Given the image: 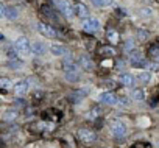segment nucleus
<instances>
[{
  "instance_id": "nucleus-16",
  "label": "nucleus",
  "mask_w": 159,
  "mask_h": 148,
  "mask_svg": "<svg viewBox=\"0 0 159 148\" xmlns=\"http://www.w3.org/2000/svg\"><path fill=\"white\" fill-rule=\"evenodd\" d=\"M89 2L95 8H109V7H114L116 0H89Z\"/></svg>"
},
{
  "instance_id": "nucleus-9",
  "label": "nucleus",
  "mask_w": 159,
  "mask_h": 148,
  "mask_svg": "<svg viewBox=\"0 0 159 148\" xmlns=\"http://www.w3.org/2000/svg\"><path fill=\"white\" fill-rule=\"evenodd\" d=\"M13 92L17 95V97H24L27 92H28V89H30V84H28V81H25V80H19V81H16L14 84H13Z\"/></svg>"
},
{
  "instance_id": "nucleus-21",
  "label": "nucleus",
  "mask_w": 159,
  "mask_h": 148,
  "mask_svg": "<svg viewBox=\"0 0 159 148\" xmlns=\"http://www.w3.org/2000/svg\"><path fill=\"white\" fill-rule=\"evenodd\" d=\"M64 78L69 83H78L80 81V73L78 72H67V73H64Z\"/></svg>"
},
{
  "instance_id": "nucleus-20",
  "label": "nucleus",
  "mask_w": 159,
  "mask_h": 148,
  "mask_svg": "<svg viewBox=\"0 0 159 148\" xmlns=\"http://www.w3.org/2000/svg\"><path fill=\"white\" fill-rule=\"evenodd\" d=\"M137 80H139L140 83H143V84L150 83V80H151V72H148V70L139 72V73H137Z\"/></svg>"
},
{
  "instance_id": "nucleus-5",
  "label": "nucleus",
  "mask_w": 159,
  "mask_h": 148,
  "mask_svg": "<svg viewBox=\"0 0 159 148\" xmlns=\"http://www.w3.org/2000/svg\"><path fill=\"white\" fill-rule=\"evenodd\" d=\"M48 50H50V53H52L53 56H56V58L69 56V50H67V47H64L62 44H58V42H52V44L48 45Z\"/></svg>"
},
{
  "instance_id": "nucleus-6",
  "label": "nucleus",
  "mask_w": 159,
  "mask_h": 148,
  "mask_svg": "<svg viewBox=\"0 0 159 148\" xmlns=\"http://www.w3.org/2000/svg\"><path fill=\"white\" fill-rule=\"evenodd\" d=\"M98 101L103 103V105H108V106H117L119 105V98L112 92H102V94H98Z\"/></svg>"
},
{
  "instance_id": "nucleus-28",
  "label": "nucleus",
  "mask_w": 159,
  "mask_h": 148,
  "mask_svg": "<svg viewBox=\"0 0 159 148\" xmlns=\"http://www.w3.org/2000/svg\"><path fill=\"white\" fill-rule=\"evenodd\" d=\"M137 38H139L140 41H145V39L148 38V33H147V31H142V30H139V31H137Z\"/></svg>"
},
{
  "instance_id": "nucleus-15",
  "label": "nucleus",
  "mask_w": 159,
  "mask_h": 148,
  "mask_svg": "<svg viewBox=\"0 0 159 148\" xmlns=\"http://www.w3.org/2000/svg\"><path fill=\"white\" fill-rule=\"evenodd\" d=\"M119 80H120V83H122L123 86H128V87H131V86L134 84V81H136V78L131 75V73H120Z\"/></svg>"
},
{
  "instance_id": "nucleus-4",
  "label": "nucleus",
  "mask_w": 159,
  "mask_h": 148,
  "mask_svg": "<svg viewBox=\"0 0 159 148\" xmlns=\"http://www.w3.org/2000/svg\"><path fill=\"white\" fill-rule=\"evenodd\" d=\"M36 30H38L42 36H45V38H48V39H56V38H58L56 30H55L53 27L44 24V22H38V24H36Z\"/></svg>"
},
{
  "instance_id": "nucleus-24",
  "label": "nucleus",
  "mask_w": 159,
  "mask_h": 148,
  "mask_svg": "<svg viewBox=\"0 0 159 148\" xmlns=\"http://www.w3.org/2000/svg\"><path fill=\"white\" fill-rule=\"evenodd\" d=\"M3 119H5V120H8V122H11V120L17 119V111H14V109H8V111H5Z\"/></svg>"
},
{
  "instance_id": "nucleus-30",
  "label": "nucleus",
  "mask_w": 159,
  "mask_h": 148,
  "mask_svg": "<svg viewBox=\"0 0 159 148\" xmlns=\"http://www.w3.org/2000/svg\"><path fill=\"white\" fill-rule=\"evenodd\" d=\"M119 103H122V105L128 106V100H126V98H119Z\"/></svg>"
},
{
  "instance_id": "nucleus-13",
  "label": "nucleus",
  "mask_w": 159,
  "mask_h": 148,
  "mask_svg": "<svg viewBox=\"0 0 159 148\" xmlns=\"http://www.w3.org/2000/svg\"><path fill=\"white\" fill-rule=\"evenodd\" d=\"M89 94V87H80V89H76L73 94H72V100H73V103H80V100H83L86 95Z\"/></svg>"
},
{
  "instance_id": "nucleus-11",
  "label": "nucleus",
  "mask_w": 159,
  "mask_h": 148,
  "mask_svg": "<svg viewBox=\"0 0 159 148\" xmlns=\"http://www.w3.org/2000/svg\"><path fill=\"white\" fill-rule=\"evenodd\" d=\"M31 50H33V55L44 56L48 52V45L42 41H34V42H31Z\"/></svg>"
},
{
  "instance_id": "nucleus-22",
  "label": "nucleus",
  "mask_w": 159,
  "mask_h": 148,
  "mask_svg": "<svg viewBox=\"0 0 159 148\" xmlns=\"http://www.w3.org/2000/svg\"><path fill=\"white\" fill-rule=\"evenodd\" d=\"M131 98H133L134 101H143V100H145V94H143L142 89H133Z\"/></svg>"
},
{
  "instance_id": "nucleus-2",
  "label": "nucleus",
  "mask_w": 159,
  "mask_h": 148,
  "mask_svg": "<svg viewBox=\"0 0 159 148\" xmlns=\"http://www.w3.org/2000/svg\"><path fill=\"white\" fill-rule=\"evenodd\" d=\"M109 129H111V134L114 137H117V139L123 137L126 134V131H128L126 123L123 120H120V119H112L111 123H109Z\"/></svg>"
},
{
  "instance_id": "nucleus-18",
  "label": "nucleus",
  "mask_w": 159,
  "mask_h": 148,
  "mask_svg": "<svg viewBox=\"0 0 159 148\" xmlns=\"http://www.w3.org/2000/svg\"><path fill=\"white\" fill-rule=\"evenodd\" d=\"M62 69H64V73H67V72H78V69H80V64L76 62H73V61H70V58H67V61L62 64Z\"/></svg>"
},
{
  "instance_id": "nucleus-26",
  "label": "nucleus",
  "mask_w": 159,
  "mask_h": 148,
  "mask_svg": "<svg viewBox=\"0 0 159 148\" xmlns=\"http://www.w3.org/2000/svg\"><path fill=\"white\" fill-rule=\"evenodd\" d=\"M102 114V109L100 108H94V109H91L89 112H88V117L89 119H95V117H98Z\"/></svg>"
},
{
  "instance_id": "nucleus-7",
  "label": "nucleus",
  "mask_w": 159,
  "mask_h": 148,
  "mask_svg": "<svg viewBox=\"0 0 159 148\" xmlns=\"http://www.w3.org/2000/svg\"><path fill=\"white\" fill-rule=\"evenodd\" d=\"M78 139L84 143H92V142H95L97 134L88 128H81V129H78Z\"/></svg>"
},
{
  "instance_id": "nucleus-14",
  "label": "nucleus",
  "mask_w": 159,
  "mask_h": 148,
  "mask_svg": "<svg viewBox=\"0 0 159 148\" xmlns=\"http://www.w3.org/2000/svg\"><path fill=\"white\" fill-rule=\"evenodd\" d=\"M78 64H80V67L84 69V70H92V69H94V62H92V59L88 58L86 55H83L81 58L78 59Z\"/></svg>"
},
{
  "instance_id": "nucleus-29",
  "label": "nucleus",
  "mask_w": 159,
  "mask_h": 148,
  "mask_svg": "<svg viewBox=\"0 0 159 148\" xmlns=\"http://www.w3.org/2000/svg\"><path fill=\"white\" fill-rule=\"evenodd\" d=\"M102 52H103L105 55H114V53H116V50H114L112 47H103Z\"/></svg>"
},
{
  "instance_id": "nucleus-1",
  "label": "nucleus",
  "mask_w": 159,
  "mask_h": 148,
  "mask_svg": "<svg viewBox=\"0 0 159 148\" xmlns=\"http://www.w3.org/2000/svg\"><path fill=\"white\" fill-rule=\"evenodd\" d=\"M14 48L17 50V53L24 58H28L30 55H33V50H31V42L28 41L27 36H19L16 41H14Z\"/></svg>"
},
{
  "instance_id": "nucleus-19",
  "label": "nucleus",
  "mask_w": 159,
  "mask_h": 148,
  "mask_svg": "<svg viewBox=\"0 0 159 148\" xmlns=\"http://www.w3.org/2000/svg\"><path fill=\"white\" fill-rule=\"evenodd\" d=\"M106 39H108L111 44H117V42H119V33H117V30L109 28V30L106 31Z\"/></svg>"
},
{
  "instance_id": "nucleus-3",
  "label": "nucleus",
  "mask_w": 159,
  "mask_h": 148,
  "mask_svg": "<svg viewBox=\"0 0 159 148\" xmlns=\"http://www.w3.org/2000/svg\"><path fill=\"white\" fill-rule=\"evenodd\" d=\"M55 3L58 7V10L67 17V19H72L75 16V10H73V5L69 2V0H55Z\"/></svg>"
},
{
  "instance_id": "nucleus-23",
  "label": "nucleus",
  "mask_w": 159,
  "mask_h": 148,
  "mask_svg": "<svg viewBox=\"0 0 159 148\" xmlns=\"http://www.w3.org/2000/svg\"><path fill=\"white\" fill-rule=\"evenodd\" d=\"M139 16L143 17V19H150L153 16V10L151 8H140L139 10Z\"/></svg>"
},
{
  "instance_id": "nucleus-31",
  "label": "nucleus",
  "mask_w": 159,
  "mask_h": 148,
  "mask_svg": "<svg viewBox=\"0 0 159 148\" xmlns=\"http://www.w3.org/2000/svg\"><path fill=\"white\" fill-rule=\"evenodd\" d=\"M156 146H157V148H159V140H157V142H156Z\"/></svg>"
},
{
  "instance_id": "nucleus-12",
  "label": "nucleus",
  "mask_w": 159,
  "mask_h": 148,
  "mask_svg": "<svg viewBox=\"0 0 159 148\" xmlns=\"http://www.w3.org/2000/svg\"><path fill=\"white\" fill-rule=\"evenodd\" d=\"M73 10H75V16L80 17V19H88V17H89V10H88V7H86L84 3H81V2H76V3L73 5Z\"/></svg>"
},
{
  "instance_id": "nucleus-10",
  "label": "nucleus",
  "mask_w": 159,
  "mask_h": 148,
  "mask_svg": "<svg viewBox=\"0 0 159 148\" xmlns=\"http://www.w3.org/2000/svg\"><path fill=\"white\" fill-rule=\"evenodd\" d=\"M2 17L7 19V20H16V19L19 17V11H17V8H14V7L2 5Z\"/></svg>"
},
{
  "instance_id": "nucleus-8",
  "label": "nucleus",
  "mask_w": 159,
  "mask_h": 148,
  "mask_svg": "<svg viewBox=\"0 0 159 148\" xmlns=\"http://www.w3.org/2000/svg\"><path fill=\"white\" fill-rule=\"evenodd\" d=\"M81 27H83V30L88 31V33H95V31L100 28V20L95 19V17H88V19L83 20Z\"/></svg>"
},
{
  "instance_id": "nucleus-25",
  "label": "nucleus",
  "mask_w": 159,
  "mask_h": 148,
  "mask_svg": "<svg viewBox=\"0 0 159 148\" xmlns=\"http://www.w3.org/2000/svg\"><path fill=\"white\" fill-rule=\"evenodd\" d=\"M8 67L16 70V69H20L22 67V62H20V59H10L8 61Z\"/></svg>"
},
{
  "instance_id": "nucleus-17",
  "label": "nucleus",
  "mask_w": 159,
  "mask_h": 148,
  "mask_svg": "<svg viewBox=\"0 0 159 148\" xmlns=\"http://www.w3.org/2000/svg\"><path fill=\"white\" fill-rule=\"evenodd\" d=\"M131 65H133V67H147L148 62L137 53V55H133V56H131Z\"/></svg>"
},
{
  "instance_id": "nucleus-27",
  "label": "nucleus",
  "mask_w": 159,
  "mask_h": 148,
  "mask_svg": "<svg viewBox=\"0 0 159 148\" xmlns=\"http://www.w3.org/2000/svg\"><path fill=\"white\" fill-rule=\"evenodd\" d=\"M0 86H2V89H8V87H13V83L8 78H2L0 80Z\"/></svg>"
}]
</instances>
